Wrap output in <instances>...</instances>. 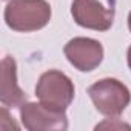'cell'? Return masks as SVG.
<instances>
[{
  "instance_id": "obj_1",
  "label": "cell",
  "mask_w": 131,
  "mask_h": 131,
  "mask_svg": "<svg viewBox=\"0 0 131 131\" xmlns=\"http://www.w3.org/2000/svg\"><path fill=\"white\" fill-rule=\"evenodd\" d=\"M52 11L46 0H9L5 6V23L17 32H32L45 28Z\"/></svg>"
},
{
  "instance_id": "obj_2",
  "label": "cell",
  "mask_w": 131,
  "mask_h": 131,
  "mask_svg": "<svg viewBox=\"0 0 131 131\" xmlns=\"http://www.w3.org/2000/svg\"><path fill=\"white\" fill-rule=\"evenodd\" d=\"M88 96L96 110L106 117H119L131 102L129 88L114 77L94 82L88 88Z\"/></svg>"
},
{
  "instance_id": "obj_3",
  "label": "cell",
  "mask_w": 131,
  "mask_h": 131,
  "mask_svg": "<svg viewBox=\"0 0 131 131\" xmlns=\"http://www.w3.org/2000/svg\"><path fill=\"white\" fill-rule=\"evenodd\" d=\"M76 88L73 80L59 70L45 71L36 85V96L37 99L56 110L67 111V108L74 100Z\"/></svg>"
},
{
  "instance_id": "obj_4",
  "label": "cell",
  "mask_w": 131,
  "mask_h": 131,
  "mask_svg": "<svg viewBox=\"0 0 131 131\" xmlns=\"http://www.w3.org/2000/svg\"><path fill=\"white\" fill-rule=\"evenodd\" d=\"M22 125L29 131H65L68 116L62 110L51 108L42 102H25L20 106Z\"/></svg>"
},
{
  "instance_id": "obj_5",
  "label": "cell",
  "mask_w": 131,
  "mask_h": 131,
  "mask_svg": "<svg viewBox=\"0 0 131 131\" xmlns=\"http://www.w3.org/2000/svg\"><path fill=\"white\" fill-rule=\"evenodd\" d=\"M65 57L82 73L94 71L103 60V46L91 37H74L63 48Z\"/></svg>"
},
{
  "instance_id": "obj_6",
  "label": "cell",
  "mask_w": 131,
  "mask_h": 131,
  "mask_svg": "<svg viewBox=\"0 0 131 131\" xmlns=\"http://www.w3.org/2000/svg\"><path fill=\"white\" fill-rule=\"evenodd\" d=\"M71 16L82 28L108 31L114 22V8H105L99 0H73Z\"/></svg>"
},
{
  "instance_id": "obj_7",
  "label": "cell",
  "mask_w": 131,
  "mask_h": 131,
  "mask_svg": "<svg viewBox=\"0 0 131 131\" xmlns=\"http://www.w3.org/2000/svg\"><path fill=\"white\" fill-rule=\"evenodd\" d=\"M0 102L5 106H22L26 102V94L17 83V63L11 56H5L2 60V88Z\"/></svg>"
},
{
  "instance_id": "obj_8",
  "label": "cell",
  "mask_w": 131,
  "mask_h": 131,
  "mask_svg": "<svg viewBox=\"0 0 131 131\" xmlns=\"http://www.w3.org/2000/svg\"><path fill=\"white\" fill-rule=\"evenodd\" d=\"M99 128H106V129H123V128H126V129H131V125L119 122V119H117V122H111L110 119H106L105 122L96 125V129H99Z\"/></svg>"
},
{
  "instance_id": "obj_9",
  "label": "cell",
  "mask_w": 131,
  "mask_h": 131,
  "mask_svg": "<svg viewBox=\"0 0 131 131\" xmlns=\"http://www.w3.org/2000/svg\"><path fill=\"white\" fill-rule=\"evenodd\" d=\"M126 62H128V67H129V70H131V45H129V48H128V51H126Z\"/></svg>"
},
{
  "instance_id": "obj_10",
  "label": "cell",
  "mask_w": 131,
  "mask_h": 131,
  "mask_svg": "<svg viewBox=\"0 0 131 131\" xmlns=\"http://www.w3.org/2000/svg\"><path fill=\"white\" fill-rule=\"evenodd\" d=\"M128 29H129V32H131V11H129V14H128Z\"/></svg>"
}]
</instances>
